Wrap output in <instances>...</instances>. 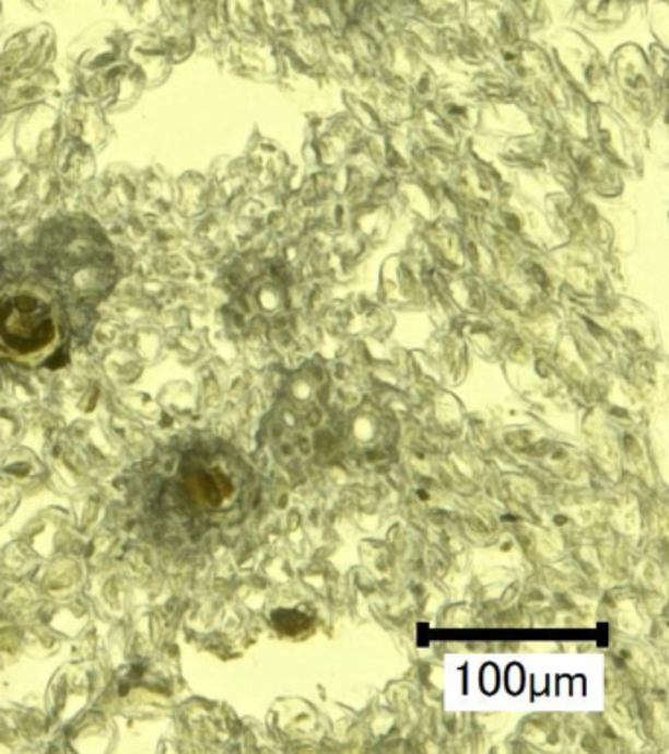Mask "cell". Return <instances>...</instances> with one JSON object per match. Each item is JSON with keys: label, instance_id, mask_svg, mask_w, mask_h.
Segmentation results:
<instances>
[{"label": "cell", "instance_id": "cell-1", "mask_svg": "<svg viewBox=\"0 0 669 754\" xmlns=\"http://www.w3.org/2000/svg\"><path fill=\"white\" fill-rule=\"evenodd\" d=\"M58 338V325L46 297L19 291L0 301V348L28 360L46 352Z\"/></svg>", "mask_w": 669, "mask_h": 754}, {"label": "cell", "instance_id": "cell-2", "mask_svg": "<svg viewBox=\"0 0 669 754\" xmlns=\"http://www.w3.org/2000/svg\"><path fill=\"white\" fill-rule=\"evenodd\" d=\"M481 687L485 689V694H495L498 687V670L495 664H485L483 672H481Z\"/></svg>", "mask_w": 669, "mask_h": 754}, {"label": "cell", "instance_id": "cell-3", "mask_svg": "<svg viewBox=\"0 0 669 754\" xmlns=\"http://www.w3.org/2000/svg\"><path fill=\"white\" fill-rule=\"evenodd\" d=\"M523 682H525V678H523V669H520L518 664H513V666L508 669V689H510L513 694H518L520 687H523Z\"/></svg>", "mask_w": 669, "mask_h": 754}]
</instances>
